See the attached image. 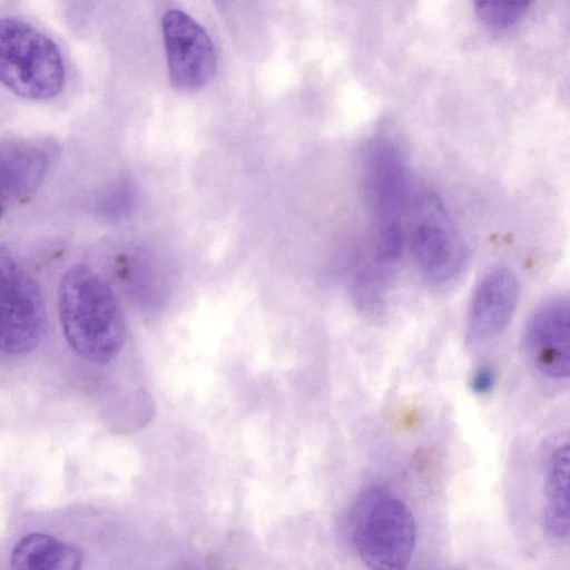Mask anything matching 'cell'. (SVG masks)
Segmentation results:
<instances>
[{
  "label": "cell",
  "mask_w": 570,
  "mask_h": 570,
  "mask_svg": "<svg viewBox=\"0 0 570 570\" xmlns=\"http://www.w3.org/2000/svg\"><path fill=\"white\" fill-rule=\"evenodd\" d=\"M495 384V373L489 366H481L475 370L470 380V387L473 393L483 395L490 393Z\"/></svg>",
  "instance_id": "14"
},
{
  "label": "cell",
  "mask_w": 570,
  "mask_h": 570,
  "mask_svg": "<svg viewBox=\"0 0 570 570\" xmlns=\"http://www.w3.org/2000/svg\"><path fill=\"white\" fill-rule=\"evenodd\" d=\"M81 551L72 544L45 533H29L13 547L11 568L18 570H79Z\"/></svg>",
  "instance_id": "11"
},
{
  "label": "cell",
  "mask_w": 570,
  "mask_h": 570,
  "mask_svg": "<svg viewBox=\"0 0 570 570\" xmlns=\"http://www.w3.org/2000/svg\"><path fill=\"white\" fill-rule=\"evenodd\" d=\"M476 16L484 26L504 30L515 24L533 0H472Z\"/></svg>",
  "instance_id": "13"
},
{
  "label": "cell",
  "mask_w": 570,
  "mask_h": 570,
  "mask_svg": "<svg viewBox=\"0 0 570 570\" xmlns=\"http://www.w3.org/2000/svg\"><path fill=\"white\" fill-rule=\"evenodd\" d=\"M2 214H3V205H2V202H1V198H0V219L2 217Z\"/></svg>",
  "instance_id": "15"
},
{
  "label": "cell",
  "mask_w": 570,
  "mask_h": 570,
  "mask_svg": "<svg viewBox=\"0 0 570 570\" xmlns=\"http://www.w3.org/2000/svg\"><path fill=\"white\" fill-rule=\"evenodd\" d=\"M350 535L361 561L373 570L407 568L416 544V523L409 507L387 489L372 484L355 498Z\"/></svg>",
  "instance_id": "3"
},
{
  "label": "cell",
  "mask_w": 570,
  "mask_h": 570,
  "mask_svg": "<svg viewBox=\"0 0 570 570\" xmlns=\"http://www.w3.org/2000/svg\"><path fill=\"white\" fill-rule=\"evenodd\" d=\"M65 81V62L50 38L20 19H0V82L6 88L46 100L58 96Z\"/></svg>",
  "instance_id": "4"
},
{
  "label": "cell",
  "mask_w": 570,
  "mask_h": 570,
  "mask_svg": "<svg viewBox=\"0 0 570 570\" xmlns=\"http://www.w3.org/2000/svg\"><path fill=\"white\" fill-rule=\"evenodd\" d=\"M58 314L70 348L81 358L106 364L121 351L126 323L109 284L91 267L68 268L58 286Z\"/></svg>",
  "instance_id": "2"
},
{
  "label": "cell",
  "mask_w": 570,
  "mask_h": 570,
  "mask_svg": "<svg viewBox=\"0 0 570 570\" xmlns=\"http://www.w3.org/2000/svg\"><path fill=\"white\" fill-rule=\"evenodd\" d=\"M360 176L372 229V255L357 278L385 291L405 236L407 175L399 145L387 136L370 139L361 151Z\"/></svg>",
  "instance_id": "1"
},
{
  "label": "cell",
  "mask_w": 570,
  "mask_h": 570,
  "mask_svg": "<svg viewBox=\"0 0 570 570\" xmlns=\"http://www.w3.org/2000/svg\"><path fill=\"white\" fill-rule=\"evenodd\" d=\"M570 446L569 442H560L550 453L546 487L543 523L547 533L557 541L563 542L570 534Z\"/></svg>",
  "instance_id": "10"
},
{
  "label": "cell",
  "mask_w": 570,
  "mask_h": 570,
  "mask_svg": "<svg viewBox=\"0 0 570 570\" xmlns=\"http://www.w3.org/2000/svg\"><path fill=\"white\" fill-rule=\"evenodd\" d=\"M47 166L43 154L33 146H13L0 155V184L8 193L21 195L33 189Z\"/></svg>",
  "instance_id": "12"
},
{
  "label": "cell",
  "mask_w": 570,
  "mask_h": 570,
  "mask_svg": "<svg viewBox=\"0 0 570 570\" xmlns=\"http://www.w3.org/2000/svg\"><path fill=\"white\" fill-rule=\"evenodd\" d=\"M411 243L423 278L434 286L453 282L466 261L463 239L438 194L422 190L414 199Z\"/></svg>",
  "instance_id": "5"
},
{
  "label": "cell",
  "mask_w": 570,
  "mask_h": 570,
  "mask_svg": "<svg viewBox=\"0 0 570 570\" xmlns=\"http://www.w3.org/2000/svg\"><path fill=\"white\" fill-rule=\"evenodd\" d=\"M46 324L41 291L16 257L0 247V351L23 355L42 340Z\"/></svg>",
  "instance_id": "6"
},
{
  "label": "cell",
  "mask_w": 570,
  "mask_h": 570,
  "mask_svg": "<svg viewBox=\"0 0 570 570\" xmlns=\"http://www.w3.org/2000/svg\"><path fill=\"white\" fill-rule=\"evenodd\" d=\"M523 351L542 377L563 382L570 375V304L566 296L542 303L528 321Z\"/></svg>",
  "instance_id": "8"
},
{
  "label": "cell",
  "mask_w": 570,
  "mask_h": 570,
  "mask_svg": "<svg viewBox=\"0 0 570 570\" xmlns=\"http://www.w3.org/2000/svg\"><path fill=\"white\" fill-rule=\"evenodd\" d=\"M163 35L173 87L190 92L206 86L216 71V52L205 31L180 10H169L163 18Z\"/></svg>",
  "instance_id": "7"
},
{
  "label": "cell",
  "mask_w": 570,
  "mask_h": 570,
  "mask_svg": "<svg viewBox=\"0 0 570 570\" xmlns=\"http://www.w3.org/2000/svg\"><path fill=\"white\" fill-rule=\"evenodd\" d=\"M519 297L518 281L507 268L489 272L478 284L469 306L465 341L479 346L497 338L509 325Z\"/></svg>",
  "instance_id": "9"
}]
</instances>
